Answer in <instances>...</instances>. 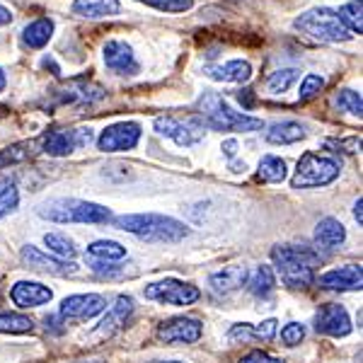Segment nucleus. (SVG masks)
Instances as JSON below:
<instances>
[{
  "instance_id": "21",
  "label": "nucleus",
  "mask_w": 363,
  "mask_h": 363,
  "mask_svg": "<svg viewBox=\"0 0 363 363\" xmlns=\"http://www.w3.org/2000/svg\"><path fill=\"white\" fill-rule=\"evenodd\" d=\"M347 240V228L339 223L337 218H322L315 225V245L320 250H337Z\"/></svg>"
},
{
  "instance_id": "13",
  "label": "nucleus",
  "mask_w": 363,
  "mask_h": 363,
  "mask_svg": "<svg viewBox=\"0 0 363 363\" xmlns=\"http://www.w3.org/2000/svg\"><path fill=\"white\" fill-rule=\"evenodd\" d=\"M315 330L325 337H347L351 335V320L344 306L337 303H327L315 315Z\"/></svg>"
},
{
  "instance_id": "33",
  "label": "nucleus",
  "mask_w": 363,
  "mask_h": 363,
  "mask_svg": "<svg viewBox=\"0 0 363 363\" xmlns=\"http://www.w3.org/2000/svg\"><path fill=\"white\" fill-rule=\"evenodd\" d=\"M335 104H337L339 112H347V114H351V116H361V114H363L361 92L349 90V87H344V90H339V92H337Z\"/></svg>"
},
{
  "instance_id": "30",
  "label": "nucleus",
  "mask_w": 363,
  "mask_h": 363,
  "mask_svg": "<svg viewBox=\"0 0 363 363\" xmlns=\"http://www.w3.org/2000/svg\"><path fill=\"white\" fill-rule=\"evenodd\" d=\"M363 0H349L347 5L339 8V20L344 22V27L349 29L351 34H361L363 32Z\"/></svg>"
},
{
  "instance_id": "45",
  "label": "nucleus",
  "mask_w": 363,
  "mask_h": 363,
  "mask_svg": "<svg viewBox=\"0 0 363 363\" xmlns=\"http://www.w3.org/2000/svg\"><path fill=\"white\" fill-rule=\"evenodd\" d=\"M5 83H8V80H5V73H3V68H0V92L5 90Z\"/></svg>"
},
{
  "instance_id": "6",
  "label": "nucleus",
  "mask_w": 363,
  "mask_h": 363,
  "mask_svg": "<svg viewBox=\"0 0 363 363\" xmlns=\"http://www.w3.org/2000/svg\"><path fill=\"white\" fill-rule=\"evenodd\" d=\"M342 167L335 157L318 155V153H303L301 160L296 165V174L291 179L294 189H315V186H327L332 184Z\"/></svg>"
},
{
  "instance_id": "16",
  "label": "nucleus",
  "mask_w": 363,
  "mask_h": 363,
  "mask_svg": "<svg viewBox=\"0 0 363 363\" xmlns=\"http://www.w3.org/2000/svg\"><path fill=\"white\" fill-rule=\"evenodd\" d=\"M318 286L325 291H361L363 286V269L361 264H347L332 269L318 279Z\"/></svg>"
},
{
  "instance_id": "20",
  "label": "nucleus",
  "mask_w": 363,
  "mask_h": 363,
  "mask_svg": "<svg viewBox=\"0 0 363 363\" xmlns=\"http://www.w3.org/2000/svg\"><path fill=\"white\" fill-rule=\"evenodd\" d=\"M247 277H250L247 267L235 264V267H225L223 272L213 274V277L208 279V284H211V291H213V294L228 296V294H233V291L242 289V286L247 284Z\"/></svg>"
},
{
  "instance_id": "19",
  "label": "nucleus",
  "mask_w": 363,
  "mask_h": 363,
  "mask_svg": "<svg viewBox=\"0 0 363 363\" xmlns=\"http://www.w3.org/2000/svg\"><path fill=\"white\" fill-rule=\"evenodd\" d=\"M131 315H133V298L131 296H119L114 306L109 308V313L104 315V320L99 322V327L95 332L102 337H112L114 332H119L121 327L126 325Z\"/></svg>"
},
{
  "instance_id": "27",
  "label": "nucleus",
  "mask_w": 363,
  "mask_h": 363,
  "mask_svg": "<svg viewBox=\"0 0 363 363\" xmlns=\"http://www.w3.org/2000/svg\"><path fill=\"white\" fill-rule=\"evenodd\" d=\"M44 245L54 252V257H58V259H75L78 257L75 242L68 235H63V233H46Z\"/></svg>"
},
{
  "instance_id": "10",
  "label": "nucleus",
  "mask_w": 363,
  "mask_h": 363,
  "mask_svg": "<svg viewBox=\"0 0 363 363\" xmlns=\"http://www.w3.org/2000/svg\"><path fill=\"white\" fill-rule=\"evenodd\" d=\"M22 262L27 264V269L32 272H42V274H51V277H73V274L80 272V267L75 264L73 259H58V257H49L44 255L42 250L32 247H22Z\"/></svg>"
},
{
  "instance_id": "32",
  "label": "nucleus",
  "mask_w": 363,
  "mask_h": 363,
  "mask_svg": "<svg viewBox=\"0 0 363 363\" xmlns=\"http://www.w3.org/2000/svg\"><path fill=\"white\" fill-rule=\"evenodd\" d=\"M20 203V191H17L15 179L0 177V218H5L8 213H13Z\"/></svg>"
},
{
  "instance_id": "24",
  "label": "nucleus",
  "mask_w": 363,
  "mask_h": 363,
  "mask_svg": "<svg viewBox=\"0 0 363 363\" xmlns=\"http://www.w3.org/2000/svg\"><path fill=\"white\" fill-rule=\"evenodd\" d=\"M303 138H306V128L298 121H279L267 131V140L274 145H294Z\"/></svg>"
},
{
  "instance_id": "18",
  "label": "nucleus",
  "mask_w": 363,
  "mask_h": 363,
  "mask_svg": "<svg viewBox=\"0 0 363 363\" xmlns=\"http://www.w3.org/2000/svg\"><path fill=\"white\" fill-rule=\"evenodd\" d=\"M203 75L216 80V83H247L252 78V66L250 61L235 58V61L220 63V66H206L203 68Z\"/></svg>"
},
{
  "instance_id": "15",
  "label": "nucleus",
  "mask_w": 363,
  "mask_h": 363,
  "mask_svg": "<svg viewBox=\"0 0 363 363\" xmlns=\"http://www.w3.org/2000/svg\"><path fill=\"white\" fill-rule=\"evenodd\" d=\"M102 56H104V66L116 75H136L140 70L133 49L126 42H119V39H112V42L104 44Z\"/></svg>"
},
{
  "instance_id": "23",
  "label": "nucleus",
  "mask_w": 363,
  "mask_h": 363,
  "mask_svg": "<svg viewBox=\"0 0 363 363\" xmlns=\"http://www.w3.org/2000/svg\"><path fill=\"white\" fill-rule=\"evenodd\" d=\"M51 37H54V22L49 17H39L22 29V46L25 49H44L51 42Z\"/></svg>"
},
{
  "instance_id": "43",
  "label": "nucleus",
  "mask_w": 363,
  "mask_h": 363,
  "mask_svg": "<svg viewBox=\"0 0 363 363\" xmlns=\"http://www.w3.org/2000/svg\"><path fill=\"white\" fill-rule=\"evenodd\" d=\"M10 22H13V13H10V10L5 8V5H0V27L10 25Z\"/></svg>"
},
{
  "instance_id": "41",
  "label": "nucleus",
  "mask_w": 363,
  "mask_h": 363,
  "mask_svg": "<svg viewBox=\"0 0 363 363\" xmlns=\"http://www.w3.org/2000/svg\"><path fill=\"white\" fill-rule=\"evenodd\" d=\"M238 102L242 104V109H252L257 104V97H255V90H250V87H245V90L238 92Z\"/></svg>"
},
{
  "instance_id": "7",
  "label": "nucleus",
  "mask_w": 363,
  "mask_h": 363,
  "mask_svg": "<svg viewBox=\"0 0 363 363\" xmlns=\"http://www.w3.org/2000/svg\"><path fill=\"white\" fill-rule=\"evenodd\" d=\"M92 138H95L92 128H51L42 138V150L46 155L63 157L70 155L73 150L90 145Z\"/></svg>"
},
{
  "instance_id": "3",
  "label": "nucleus",
  "mask_w": 363,
  "mask_h": 363,
  "mask_svg": "<svg viewBox=\"0 0 363 363\" xmlns=\"http://www.w3.org/2000/svg\"><path fill=\"white\" fill-rule=\"evenodd\" d=\"M196 109H199V116H201V119H199L201 121V126L213 128V131L250 133V131H259V128H264V121L262 119L250 116V114H242V112H235V109H233L220 95H216V92H203L196 102Z\"/></svg>"
},
{
  "instance_id": "42",
  "label": "nucleus",
  "mask_w": 363,
  "mask_h": 363,
  "mask_svg": "<svg viewBox=\"0 0 363 363\" xmlns=\"http://www.w3.org/2000/svg\"><path fill=\"white\" fill-rule=\"evenodd\" d=\"M223 153L228 155V157H235V153H238V140H225L223 143Z\"/></svg>"
},
{
  "instance_id": "38",
  "label": "nucleus",
  "mask_w": 363,
  "mask_h": 363,
  "mask_svg": "<svg viewBox=\"0 0 363 363\" xmlns=\"http://www.w3.org/2000/svg\"><path fill=\"white\" fill-rule=\"evenodd\" d=\"M240 363H286L284 359H277V356L267 354V351H250V354H245L242 359H240Z\"/></svg>"
},
{
  "instance_id": "31",
  "label": "nucleus",
  "mask_w": 363,
  "mask_h": 363,
  "mask_svg": "<svg viewBox=\"0 0 363 363\" xmlns=\"http://www.w3.org/2000/svg\"><path fill=\"white\" fill-rule=\"evenodd\" d=\"M289 169H286V160H281L277 155H264L259 160V177L264 182H272V184H279V182L286 179Z\"/></svg>"
},
{
  "instance_id": "44",
  "label": "nucleus",
  "mask_w": 363,
  "mask_h": 363,
  "mask_svg": "<svg viewBox=\"0 0 363 363\" xmlns=\"http://www.w3.org/2000/svg\"><path fill=\"white\" fill-rule=\"evenodd\" d=\"M354 218L359 220V225L363 223V199L359 196V201L354 203Z\"/></svg>"
},
{
  "instance_id": "11",
  "label": "nucleus",
  "mask_w": 363,
  "mask_h": 363,
  "mask_svg": "<svg viewBox=\"0 0 363 363\" xmlns=\"http://www.w3.org/2000/svg\"><path fill=\"white\" fill-rule=\"evenodd\" d=\"M155 131L160 136L172 138L177 145H194L203 138V126L201 121H179L174 116H157L155 119Z\"/></svg>"
},
{
  "instance_id": "29",
  "label": "nucleus",
  "mask_w": 363,
  "mask_h": 363,
  "mask_svg": "<svg viewBox=\"0 0 363 363\" xmlns=\"http://www.w3.org/2000/svg\"><path fill=\"white\" fill-rule=\"evenodd\" d=\"M298 78H301V70L298 68H281L277 73L269 75L267 87L274 95H284V92H289L291 87L298 83Z\"/></svg>"
},
{
  "instance_id": "8",
  "label": "nucleus",
  "mask_w": 363,
  "mask_h": 363,
  "mask_svg": "<svg viewBox=\"0 0 363 363\" xmlns=\"http://www.w3.org/2000/svg\"><path fill=\"white\" fill-rule=\"evenodd\" d=\"M145 298L148 301L165 303V306H191L201 298V291L191 284L177 279H165V281H155V284L145 286Z\"/></svg>"
},
{
  "instance_id": "35",
  "label": "nucleus",
  "mask_w": 363,
  "mask_h": 363,
  "mask_svg": "<svg viewBox=\"0 0 363 363\" xmlns=\"http://www.w3.org/2000/svg\"><path fill=\"white\" fill-rule=\"evenodd\" d=\"M322 90H325V78L318 75V73H308L306 78H303V83H301L298 99H301V102H310V99L318 97Z\"/></svg>"
},
{
  "instance_id": "2",
  "label": "nucleus",
  "mask_w": 363,
  "mask_h": 363,
  "mask_svg": "<svg viewBox=\"0 0 363 363\" xmlns=\"http://www.w3.org/2000/svg\"><path fill=\"white\" fill-rule=\"evenodd\" d=\"M272 259L281 281L289 289H308L315 284V267H320V255L310 247L298 245H277Z\"/></svg>"
},
{
  "instance_id": "17",
  "label": "nucleus",
  "mask_w": 363,
  "mask_h": 363,
  "mask_svg": "<svg viewBox=\"0 0 363 363\" xmlns=\"http://www.w3.org/2000/svg\"><path fill=\"white\" fill-rule=\"evenodd\" d=\"M10 298L17 308H39L54 298V291L44 284H37V281H17L10 291Z\"/></svg>"
},
{
  "instance_id": "4",
  "label": "nucleus",
  "mask_w": 363,
  "mask_h": 363,
  "mask_svg": "<svg viewBox=\"0 0 363 363\" xmlns=\"http://www.w3.org/2000/svg\"><path fill=\"white\" fill-rule=\"evenodd\" d=\"M42 218L51 223H109L112 211L83 199H54L37 208Z\"/></svg>"
},
{
  "instance_id": "5",
  "label": "nucleus",
  "mask_w": 363,
  "mask_h": 363,
  "mask_svg": "<svg viewBox=\"0 0 363 363\" xmlns=\"http://www.w3.org/2000/svg\"><path fill=\"white\" fill-rule=\"evenodd\" d=\"M294 27L301 34H308L310 39H318L325 44H342L354 39V34L344 27V22L339 20L337 10L332 8H313L308 13L294 20Z\"/></svg>"
},
{
  "instance_id": "12",
  "label": "nucleus",
  "mask_w": 363,
  "mask_h": 363,
  "mask_svg": "<svg viewBox=\"0 0 363 363\" xmlns=\"http://www.w3.org/2000/svg\"><path fill=\"white\" fill-rule=\"evenodd\" d=\"M201 322L194 318H172L157 327V339L165 344H194L201 339Z\"/></svg>"
},
{
  "instance_id": "46",
  "label": "nucleus",
  "mask_w": 363,
  "mask_h": 363,
  "mask_svg": "<svg viewBox=\"0 0 363 363\" xmlns=\"http://www.w3.org/2000/svg\"><path fill=\"white\" fill-rule=\"evenodd\" d=\"M165 363H174V361H165Z\"/></svg>"
},
{
  "instance_id": "25",
  "label": "nucleus",
  "mask_w": 363,
  "mask_h": 363,
  "mask_svg": "<svg viewBox=\"0 0 363 363\" xmlns=\"http://www.w3.org/2000/svg\"><path fill=\"white\" fill-rule=\"evenodd\" d=\"M247 289H250V294L257 298L272 296L274 289H277V277H274L272 267H259L252 277H247Z\"/></svg>"
},
{
  "instance_id": "22",
  "label": "nucleus",
  "mask_w": 363,
  "mask_h": 363,
  "mask_svg": "<svg viewBox=\"0 0 363 363\" xmlns=\"http://www.w3.org/2000/svg\"><path fill=\"white\" fill-rule=\"evenodd\" d=\"M73 15L85 17V20H102V17L119 15V0H73Z\"/></svg>"
},
{
  "instance_id": "34",
  "label": "nucleus",
  "mask_w": 363,
  "mask_h": 363,
  "mask_svg": "<svg viewBox=\"0 0 363 363\" xmlns=\"http://www.w3.org/2000/svg\"><path fill=\"white\" fill-rule=\"evenodd\" d=\"M32 145L34 143H15L10 148H3L0 150V167H8V165H15V162H22L32 155Z\"/></svg>"
},
{
  "instance_id": "1",
  "label": "nucleus",
  "mask_w": 363,
  "mask_h": 363,
  "mask_svg": "<svg viewBox=\"0 0 363 363\" xmlns=\"http://www.w3.org/2000/svg\"><path fill=\"white\" fill-rule=\"evenodd\" d=\"M114 225L124 233H131L145 242H160V245H172V242H182L189 230H186L184 223L169 218V216L162 213H128V216H119L114 218Z\"/></svg>"
},
{
  "instance_id": "28",
  "label": "nucleus",
  "mask_w": 363,
  "mask_h": 363,
  "mask_svg": "<svg viewBox=\"0 0 363 363\" xmlns=\"http://www.w3.org/2000/svg\"><path fill=\"white\" fill-rule=\"evenodd\" d=\"M34 330V320L20 313H0V335H27Z\"/></svg>"
},
{
  "instance_id": "14",
  "label": "nucleus",
  "mask_w": 363,
  "mask_h": 363,
  "mask_svg": "<svg viewBox=\"0 0 363 363\" xmlns=\"http://www.w3.org/2000/svg\"><path fill=\"white\" fill-rule=\"evenodd\" d=\"M104 308H107V301L99 294H80L66 298L58 308V315L63 320H90L102 313Z\"/></svg>"
},
{
  "instance_id": "39",
  "label": "nucleus",
  "mask_w": 363,
  "mask_h": 363,
  "mask_svg": "<svg viewBox=\"0 0 363 363\" xmlns=\"http://www.w3.org/2000/svg\"><path fill=\"white\" fill-rule=\"evenodd\" d=\"M277 320H264L262 325H252V330H255V339H264V342H269V339H274V335H277Z\"/></svg>"
},
{
  "instance_id": "37",
  "label": "nucleus",
  "mask_w": 363,
  "mask_h": 363,
  "mask_svg": "<svg viewBox=\"0 0 363 363\" xmlns=\"http://www.w3.org/2000/svg\"><path fill=\"white\" fill-rule=\"evenodd\" d=\"M303 339H306V327L298 325V322H289V325L281 330V342H284L286 347H298Z\"/></svg>"
},
{
  "instance_id": "36",
  "label": "nucleus",
  "mask_w": 363,
  "mask_h": 363,
  "mask_svg": "<svg viewBox=\"0 0 363 363\" xmlns=\"http://www.w3.org/2000/svg\"><path fill=\"white\" fill-rule=\"evenodd\" d=\"M138 3H145L148 8H155L160 13H186L191 10L194 0H138Z\"/></svg>"
},
{
  "instance_id": "26",
  "label": "nucleus",
  "mask_w": 363,
  "mask_h": 363,
  "mask_svg": "<svg viewBox=\"0 0 363 363\" xmlns=\"http://www.w3.org/2000/svg\"><path fill=\"white\" fill-rule=\"evenodd\" d=\"M87 255L99 262H116L126 257V247L114 242V240H97V242H92L90 247H87Z\"/></svg>"
},
{
  "instance_id": "9",
  "label": "nucleus",
  "mask_w": 363,
  "mask_h": 363,
  "mask_svg": "<svg viewBox=\"0 0 363 363\" xmlns=\"http://www.w3.org/2000/svg\"><path fill=\"white\" fill-rule=\"evenodd\" d=\"M140 140V124L136 121H119V124L107 126L97 138V148L102 153H121V150H133Z\"/></svg>"
},
{
  "instance_id": "40",
  "label": "nucleus",
  "mask_w": 363,
  "mask_h": 363,
  "mask_svg": "<svg viewBox=\"0 0 363 363\" xmlns=\"http://www.w3.org/2000/svg\"><path fill=\"white\" fill-rule=\"evenodd\" d=\"M332 145L344 148V153H359V150H361V138L351 136V138H344V140H332Z\"/></svg>"
}]
</instances>
